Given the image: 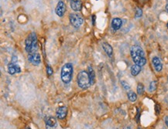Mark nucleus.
Returning <instances> with one entry per match:
<instances>
[{
	"instance_id": "ddd939ff",
	"label": "nucleus",
	"mask_w": 168,
	"mask_h": 129,
	"mask_svg": "<svg viewBox=\"0 0 168 129\" xmlns=\"http://www.w3.org/2000/svg\"><path fill=\"white\" fill-rule=\"evenodd\" d=\"M123 26V21L119 18H114L112 21V28L114 30H119Z\"/></svg>"
},
{
	"instance_id": "412c9836",
	"label": "nucleus",
	"mask_w": 168,
	"mask_h": 129,
	"mask_svg": "<svg viewBox=\"0 0 168 129\" xmlns=\"http://www.w3.org/2000/svg\"><path fill=\"white\" fill-rule=\"evenodd\" d=\"M142 15H143V11H142L141 9H136V15H135V17L136 18H139L141 17Z\"/></svg>"
},
{
	"instance_id": "cd10ccee",
	"label": "nucleus",
	"mask_w": 168,
	"mask_h": 129,
	"mask_svg": "<svg viewBox=\"0 0 168 129\" xmlns=\"http://www.w3.org/2000/svg\"><path fill=\"white\" fill-rule=\"evenodd\" d=\"M26 129H30V128H26Z\"/></svg>"
},
{
	"instance_id": "1a4fd4ad",
	"label": "nucleus",
	"mask_w": 168,
	"mask_h": 129,
	"mask_svg": "<svg viewBox=\"0 0 168 129\" xmlns=\"http://www.w3.org/2000/svg\"><path fill=\"white\" fill-rule=\"evenodd\" d=\"M8 71L10 74H14L16 73H20L21 72V69L19 67V65H17L14 63H11L9 64L8 66Z\"/></svg>"
},
{
	"instance_id": "9b49d317",
	"label": "nucleus",
	"mask_w": 168,
	"mask_h": 129,
	"mask_svg": "<svg viewBox=\"0 0 168 129\" xmlns=\"http://www.w3.org/2000/svg\"><path fill=\"white\" fill-rule=\"evenodd\" d=\"M45 124L47 127L54 128L57 125V120L53 116H47L45 117Z\"/></svg>"
},
{
	"instance_id": "20e7f679",
	"label": "nucleus",
	"mask_w": 168,
	"mask_h": 129,
	"mask_svg": "<svg viewBox=\"0 0 168 129\" xmlns=\"http://www.w3.org/2000/svg\"><path fill=\"white\" fill-rule=\"evenodd\" d=\"M73 65L71 63H65L61 68L60 78L64 84H69L73 77Z\"/></svg>"
},
{
	"instance_id": "7c9ffc66",
	"label": "nucleus",
	"mask_w": 168,
	"mask_h": 129,
	"mask_svg": "<svg viewBox=\"0 0 168 129\" xmlns=\"http://www.w3.org/2000/svg\"><path fill=\"white\" fill-rule=\"evenodd\" d=\"M167 80H168V77H167Z\"/></svg>"
},
{
	"instance_id": "5701e85b",
	"label": "nucleus",
	"mask_w": 168,
	"mask_h": 129,
	"mask_svg": "<svg viewBox=\"0 0 168 129\" xmlns=\"http://www.w3.org/2000/svg\"><path fill=\"white\" fill-rule=\"evenodd\" d=\"M165 124L168 127V116H167V117H165Z\"/></svg>"
},
{
	"instance_id": "39448f33",
	"label": "nucleus",
	"mask_w": 168,
	"mask_h": 129,
	"mask_svg": "<svg viewBox=\"0 0 168 129\" xmlns=\"http://www.w3.org/2000/svg\"><path fill=\"white\" fill-rule=\"evenodd\" d=\"M69 20L71 24L75 28H79L84 22V19L82 16L77 13H71L69 16Z\"/></svg>"
},
{
	"instance_id": "4468645a",
	"label": "nucleus",
	"mask_w": 168,
	"mask_h": 129,
	"mask_svg": "<svg viewBox=\"0 0 168 129\" xmlns=\"http://www.w3.org/2000/svg\"><path fill=\"white\" fill-rule=\"evenodd\" d=\"M102 48H103L105 52H106V54H107L108 56H110L111 57V56H112L113 50L110 44H108V43H102Z\"/></svg>"
},
{
	"instance_id": "f8f14e48",
	"label": "nucleus",
	"mask_w": 168,
	"mask_h": 129,
	"mask_svg": "<svg viewBox=\"0 0 168 129\" xmlns=\"http://www.w3.org/2000/svg\"><path fill=\"white\" fill-rule=\"evenodd\" d=\"M152 63L154 64V67L155 70H156L157 72H160V71H162V68H163V64L161 63L160 60L158 58V57H154L153 60H152Z\"/></svg>"
},
{
	"instance_id": "f03ea898",
	"label": "nucleus",
	"mask_w": 168,
	"mask_h": 129,
	"mask_svg": "<svg viewBox=\"0 0 168 129\" xmlns=\"http://www.w3.org/2000/svg\"><path fill=\"white\" fill-rule=\"evenodd\" d=\"M25 49L28 54H34L36 53L38 49V44H37V37L36 33H31L27 37L25 41Z\"/></svg>"
},
{
	"instance_id": "2eb2a0df",
	"label": "nucleus",
	"mask_w": 168,
	"mask_h": 129,
	"mask_svg": "<svg viewBox=\"0 0 168 129\" xmlns=\"http://www.w3.org/2000/svg\"><path fill=\"white\" fill-rule=\"evenodd\" d=\"M140 71H141V67L137 64L132 65L131 67V73L132 76H137L140 73Z\"/></svg>"
},
{
	"instance_id": "dca6fc26",
	"label": "nucleus",
	"mask_w": 168,
	"mask_h": 129,
	"mask_svg": "<svg viewBox=\"0 0 168 129\" xmlns=\"http://www.w3.org/2000/svg\"><path fill=\"white\" fill-rule=\"evenodd\" d=\"M128 98H129V100L130 101H132V102H134L136 101L137 99V95L136 94V93H134L133 91H130V92L128 93Z\"/></svg>"
},
{
	"instance_id": "f3484780",
	"label": "nucleus",
	"mask_w": 168,
	"mask_h": 129,
	"mask_svg": "<svg viewBox=\"0 0 168 129\" xmlns=\"http://www.w3.org/2000/svg\"><path fill=\"white\" fill-rule=\"evenodd\" d=\"M144 92V86L143 84L139 83L138 84V85H137V93H138V94L142 95L143 94Z\"/></svg>"
},
{
	"instance_id": "7ed1b4c3",
	"label": "nucleus",
	"mask_w": 168,
	"mask_h": 129,
	"mask_svg": "<svg viewBox=\"0 0 168 129\" xmlns=\"http://www.w3.org/2000/svg\"><path fill=\"white\" fill-rule=\"evenodd\" d=\"M77 85L82 89H87L92 84V80L88 71H81L77 77Z\"/></svg>"
},
{
	"instance_id": "f257e3e1",
	"label": "nucleus",
	"mask_w": 168,
	"mask_h": 129,
	"mask_svg": "<svg viewBox=\"0 0 168 129\" xmlns=\"http://www.w3.org/2000/svg\"><path fill=\"white\" fill-rule=\"evenodd\" d=\"M131 56L135 64L139 66H144L147 63V60L145 58V54L141 47L139 46H132L130 49Z\"/></svg>"
},
{
	"instance_id": "bb28decb",
	"label": "nucleus",
	"mask_w": 168,
	"mask_h": 129,
	"mask_svg": "<svg viewBox=\"0 0 168 129\" xmlns=\"http://www.w3.org/2000/svg\"><path fill=\"white\" fill-rule=\"evenodd\" d=\"M166 101H167V103L168 104V96H167V98H166Z\"/></svg>"
},
{
	"instance_id": "423d86ee",
	"label": "nucleus",
	"mask_w": 168,
	"mask_h": 129,
	"mask_svg": "<svg viewBox=\"0 0 168 129\" xmlns=\"http://www.w3.org/2000/svg\"><path fill=\"white\" fill-rule=\"evenodd\" d=\"M28 60L34 65H39L41 62L40 55L37 53H34V54H29L28 55Z\"/></svg>"
},
{
	"instance_id": "0eeeda50",
	"label": "nucleus",
	"mask_w": 168,
	"mask_h": 129,
	"mask_svg": "<svg viewBox=\"0 0 168 129\" xmlns=\"http://www.w3.org/2000/svg\"><path fill=\"white\" fill-rule=\"evenodd\" d=\"M65 11H66V6H65L64 3L63 1H59L55 9L56 14L58 15L59 17H62L64 15Z\"/></svg>"
},
{
	"instance_id": "6e6552de",
	"label": "nucleus",
	"mask_w": 168,
	"mask_h": 129,
	"mask_svg": "<svg viewBox=\"0 0 168 129\" xmlns=\"http://www.w3.org/2000/svg\"><path fill=\"white\" fill-rule=\"evenodd\" d=\"M67 107H64V106H62V107H59L56 111V115H57V117L59 119H64L67 116Z\"/></svg>"
},
{
	"instance_id": "4be33fe9",
	"label": "nucleus",
	"mask_w": 168,
	"mask_h": 129,
	"mask_svg": "<svg viewBox=\"0 0 168 129\" xmlns=\"http://www.w3.org/2000/svg\"><path fill=\"white\" fill-rule=\"evenodd\" d=\"M47 75L51 76L52 75V73H53V70L51 67V66H47Z\"/></svg>"
},
{
	"instance_id": "aec40b11",
	"label": "nucleus",
	"mask_w": 168,
	"mask_h": 129,
	"mask_svg": "<svg viewBox=\"0 0 168 129\" xmlns=\"http://www.w3.org/2000/svg\"><path fill=\"white\" fill-rule=\"evenodd\" d=\"M121 84H122V86H123V88L125 89V90H130V86L128 84L127 82H125V81H124V80H123V81H121Z\"/></svg>"
},
{
	"instance_id": "6ab92c4d",
	"label": "nucleus",
	"mask_w": 168,
	"mask_h": 129,
	"mask_svg": "<svg viewBox=\"0 0 168 129\" xmlns=\"http://www.w3.org/2000/svg\"><path fill=\"white\" fill-rule=\"evenodd\" d=\"M88 73L89 74H90V77H91V80H92V84L94 83V80H95V72H94L93 69H92V67H88Z\"/></svg>"
},
{
	"instance_id": "a878e982",
	"label": "nucleus",
	"mask_w": 168,
	"mask_h": 129,
	"mask_svg": "<svg viewBox=\"0 0 168 129\" xmlns=\"http://www.w3.org/2000/svg\"><path fill=\"white\" fill-rule=\"evenodd\" d=\"M166 10H167L168 12V5H167V6H166Z\"/></svg>"
},
{
	"instance_id": "9d476101",
	"label": "nucleus",
	"mask_w": 168,
	"mask_h": 129,
	"mask_svg": "<svg viewBox=\"0 0 168 129\" xmlns=\"http://www.w3.org/2000/svg\"><path fill=\"white\" fill-rule=\"evenodd\" d=\"M71 8L74 11H80L82 10V3L81 0H71Z\"/></svg>"
},
{
	"instance_id": "c756f323",
	"label": "nucleus",
	"mask_w": 168,
	"mask_h": 129,
	"mask_svg": "<svg viewBox=\"0 0 168 129\" xmlns=\"http://www.w3.org/2000/svg\"><path fill=\"white\" fill-rule=\"evenodd\" d=\"M167 28H168V23H167Z\"/></svg>"
},
{
	"instance_id": "c85d7f7f",
	"label": "nucleus",
	"mask_w": 168,
	"mask_h": 129,
	"mask_svg": "<svg viewBox=\"0 0 168 129\" xmlns=\"http://www.w3.org/2000/svg\"><path fill=\"white\" fill-rule=\"evenodd\" d=\"M138 129H143V128H138Z\"/></svg>"
},
{
	"instance_id": "a211bd4d",
	"label": "nucleus",
	"mask_w": 168,
	"mask_h": 129,
	"mask_svg": "<svg viewBox=\"0 0 168 129\" xmlns=\"http://www.w3.org/2000/svg\"><path fill=\"white\" fill-rule=\"evenodd\" d=\"M156 89V81H152L149 84V90L150 92H153Z\"/></svg>"
},
{
	"instance_id": "b1692460",
	"label": "nucleus",
	"mask_w": 168,
	"mask_h": 129,
	"mask_svg": "<svg viewBox=\"0 0 168 129\" xmlns=\"http://www.w3.org/2000/svg\"><path fill=\"white\" fill-rule=\"evenodd\" d=\"M124 129H131V128H130V127H125Z\"/></svg>"
},
{
	"instance_id": "393cba45",
	"label": "nucleus",
	"mask_w": 168,
	"mask_h": 129,
	"mask_svg": "<svg viewBox=\"0 0 168 129\" xmlns=\"http://www.w3.org/2000/svg\"><path fill=\"white\" fill-rule=\"evenodd\" d=\"M92 20H93V24L95 23V16H93V17H92Z\"/></svg>"
}]
</instances>
